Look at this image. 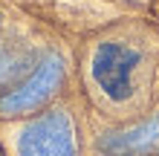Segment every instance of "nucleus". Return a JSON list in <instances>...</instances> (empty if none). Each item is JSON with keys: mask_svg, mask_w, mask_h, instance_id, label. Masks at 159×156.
Here are the masks:
<instances>
[{"mask_svg": "<svg viewBox=\"0 0 159 156\" xmlns=\"http://www.w3.org/2000/svg\"><path fill=\"white\" fill-rule=\"evenodd\" d=\"M142 67V52L125 41L98 43L90 61V72L96 87L110 101H127L136 93V72Z\"/></svg>", "mask_w": 159, "mask_h": 156, "instance_id": "obj_1", "label": "nucleus"}, {"mask_svg": "<svg viewBox=\"0 0 159 156\" xmlns=\"http://www.w3.org/2000/svg\"><path fill=\"white\" fill-rule=\"evenodd\" d=\"M64 81V58L49 52L43 61H38L29 75L20 84H15L12 90H6L0 96V116H23L38 110L52 98V93L61 87Z\"/></svg>", "mask_w": 159, "mask_h": 156, "instance_id": "obj_2", "label": "nucleus"}, {"mask_svg": "<svg viewBox=\"0 0 159 156\" xmlns=\"http://www.w3.org/2000/svg\"><path fill=\"white\" fill-rule=\"evenodd\" d=\"M75 124L67 110H49L20 130L17 156H75Z\"/></svg>", "mask_w": 159, "mask_h": 156, "instance_id": "obj_3", "label": "nucleus"}, {"mask_svg": "<svg viewBox=\"0 0 159 156\" xmlns=\"http://www.w3.org/2000/svg\"><path fill=\"white\" fill-rule=\"evenodd\" d=\"M101 156H153L159 153V113L142 124L104 133L98 139Z\"/></svg>", "mask_w": 159, "mask_h": 156, "instance_id": "obj_4", "label": "nucleus"}, {"mask_svg": "<svg viewBox=\"0 0 159 156\" xmlns=\"http://www.w3.org/2000/svg\"><path fill=\"white\" fill-rule=\"evenodd\" d=\"M32 64H35V49L29 43L0 38V87L23 78L32 69Z\"/></svg>", "mask_w": 159, "mask_h": 156, "instance_id": "obj_5", "label": "nucleus"}]
</instances>
